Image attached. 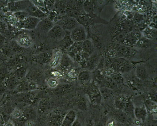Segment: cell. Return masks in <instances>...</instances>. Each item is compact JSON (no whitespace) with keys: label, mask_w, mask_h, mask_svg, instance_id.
I'll list each match as a JSON object with an SVG mask.
<instances>
[{"label":"cell","mask_w":157,"mask_h":126,"mask_svg":"<svg viewBox=\"0 0 157 126\" xmlns=\"http://www.w3.org/2000/svg\"><path fill=\"white\" fill-rule=\"evenodd\" d=\"M104 87L110 89L113 91L117 90L118 86L110 76L105 77L103 83Z\"/></svg>","instance_id":"25"},{"label":"cell","mask_w":157,"mask_h":126,"mask_svg":"<svg viewBox=\"0 0 157 126\" xmlns=\"http://www.w3.org/2000/svg\"><path fill=\"white\" fill-rule=\"evenodd\" d=\"M30 1H12L8 3V9L10 12L14 13L20 11H26Z\"/></svg>","instance_id":"7"},{"label":"cell","mask_w":157,"mask_h":126,"mask_svg":"<svg viewBox=\"0 0 157 126\" xmlns=\"http://www.w3.org/2000/svg\"><path fill=\"white\" fill-rule=\"evenodd\" d=\"M41 19L29 16L22 21H17L18 27L26 30H33L37 28Z\"/></svg>","instance_id":"5"},{"label":"cell","mask_w":157,"mask_h":126,"mask_svg":"<svg viewBox=\"0 0 157 126\" xmlns=\"http://www.w3.org/2000/svg\"><path fill=\"white\" fill-rule=\"evenodd\" d=\"M55 25L53 21L46 17L41 20L37 28L39 29L48 33L51 29Z\"/></svg>","instance_id":"18"},{"label":"cell","mask_w":157,"mask_h":126,"mask_svg":"<svg viewBox=\"0 0 157 126\" xmlns=\"http://www.w3.org/2000/svg\"><path fill=\"white\" fill-rule=\"evenodd\" d=\"M26 11L29 16L40 18V19H44L47 17V15L40 10L32 1H30Z\"/></svg>","instance_id":"9"},{"label":"cell","mask_w":157,"mask_h":126,"mask_svg":"<svg viewBox=\"0 0 157 126\" xmlns=\"http://www.w3.org/2000/svg\"><path fill=\"white\" fill-rule=\"evenodd\" d=\"M98 62V57L97 56H94V58L90 60L88 63L89 68L94 69V67L97 65Z\"/></svg>","instance_id":"38"},{"label":"cell","mask_w":157,"mask_h":126,"mask_svg":"<svg viewBox=\"0 0 157 126\" xmlns=\"http://www.w3.org/2000/svg\"></svg>","instance_id":"49"},{"label":"cell","mask_w":157,"mask_h":126,"mask_svg":"<svg viewBox=\"0 0 157 126\" xmlns=\"http://www.w3.org/2000/svg\"><path fill=\"white\" fill-rule=\"evenodd\" d=\"M1 45H0V48H1Z\"/></svg>","instance_id":"48"},{"label":"cell","mask_w":157,"mask_h":126,"mask_svg":"<svg viewBox=\"0 0 157 126\" xmlns=\"http://www.w3.org/2000/svg\"><path fill=\"white\" fill-rule=\"evenodd\" d=\"M48 87L51 88H55L59 85V81L57 79L52 78L49 79L47 82Z\"/></svg>","instance_id":"35"},{"label":"cell","mask_w":157,"mask_h":126,"mask_svg":"<svg viewBox=\"0 0 157 126\" xmlns=\"http://www.w3.org/2000/svg\"><path fill=\"white\" fill-rule=\"evenodd\" d=\"M49 37L55 41L63 40L66 36V31L58 24H55L48 32Z\"/></svg>","instance_id":"6"},{"label":"cell","mask_w":157,"mask_h":126,"mask_svg":"<svg viewBox=\"0 0 157 126\" xmlns=\"http://www.w3.org/2000/svg\"><path fill=\"white\" fill-rule=\"evenodd\" d=\"M70 36L72 41L83 42L87 40V30L83 26L80 25L70 32Z\"/></svg>","instance_id":"4"},{"label":"cell","mask_w":157,"mask_h":126,"mask_svg":"<svg viewBox=\"0 0 157 126\" xmlns=\"http://www.w3.org/2000/svg\"><path fill=\"white\" fill-rule=\"evenodd\" d=\"M4 81L0 83V95L3 94V93H4L5 90H6Z\"/></svg>","instance_id":"41"},{"label":"cell","mask_w":157,"mask_h":126,"mask_svg":"<svg viewBox=\"0 0 157 126\" xmlns=\"http://www.w3.org/2000/svg\"><path fill=\"white\" fill-rule=\"evenodd\" d=\"M90 72L87 71H84L79 74L78 79L82 83L85 84L90 80Z\"/></svg>","instance_id":"29"},{"label":"cell","mask_w":157,"mask_h":126,"mask_svg":"<svg viewBox=\"0 0 157 126\" xmlns=\"http://www.w3.org/2000/svg\"><path fill=\"white\" fill-rule=\"evenodd\" d=\"M13 14L17 21H22L29 16L26 11L17 12L13 13Z\"/></svg>","instance_id":"30"},{"label":"cell","mask_w":157,"mask_h":126,"mask_svg":"<svg viewBox=\"0 0 157 126\" xmlns=\"http://www.w3.org/2000/svg\"><path fill=\"white\" fill-rule=\"evenodd\" d=\"M109 54L111 58H132L137 53V51L131 47L124 46L119 43L111 44L109 48Z\"/></svg>","instance_id":"1"},{"label":"cell","mask_w":157,"mask_h":126,"mask_svg":"<svg viewBox=\"0 0 157 126\" xmlns=\"http://www.w3.org/2000/svg\"><path fill=\"white\" fill-rule=\"evenodd\" d=\"M148 112L144 105L141 106L135 107L134 110L135 119L143 122V124L148 116Z\"/></svg>","instance_id":"13"},{"label":"cell","mask_w":157,"mask_h":126,"mask_svg":"<svg viewBox=\"0 0 157 126\" xmlns=\"http://www.w3.org/2000/svg\"><path fill=\"white\" fill-rule=\"evenodd\" d=\"M150 41L146 38H140L136 44V46L141 48H148L149 46Z\"/></svg>","instance_id":"32"},{"label":"cell","mask_w":157,"mask_h":126,"mask_svg":"<svg viewBox=\"0 0 157 126\" xmlns=\"http://www.w3.org/2000/svg\"><path fill=\"white\" fill-rule=\"evenodd\" d=\"M78 107L81 110H84L86 107V102L84 101H81L78 104Z\"/></svg>","instance_id":"42"},{"label":"cell","mask_w":157,"mask_h":126,"mask_svg":"<svg viewBox=\"0 0 157 126\" xmlns=\"http://www.w3.org/2000/svg\"><path fill=\"white\" fill-rule=\"evenodd\" d=\"M99 90L102 98H104L105 100H108L113 95V90L106 87L102 86L99 89Z\"/></svg>","instance_id":"28"},{"label":"cell","mask_w":157,"mask_h":126,"mask_svg":"<svg viewBox=\"0 0 157 126\" xmlns=\"http://www.w3.org/2000/svg\"><path fill=\"white\" fill-rule=\"evenodd\" d=\"M18 81L17 79L13 74L7 77L4 81L6 90H12L16 89L19 84Z\"/></svg>","instance_id":"17"},{"label":"cell","mask_w":157,"mask_h":126,"mask_svg":"<svg viewBox=\"0 0 157 126\" xmlns=\"http://www.w3.org/2000/svg\"><path fill=\"white\" fill-rule=\"evenodd\" d=\"M129 86L134 90H138L142 88V81L140 80L136 75H131L127 78Z\"/></svg>","instance_id":"14"},{"label":"cell","mask_w":157,"mask_h":126,"mask_svg":"<svg viewBox=\"0 0 157 126\" xmlns=\"http://www.w3.org/2000/svg\"><path fill=\"white\" fill-rule=\"evenodd\" d=\"M8 27L6 23L0 21V34L3 35L6 34L7 31Z\"/></svg>","instance_id":"39"},{"label":"cell","mask_w":157,"mask_h":126,"mask_svg":"<svg viewBox=\"0 0 157 126\" xmlns=\"http://www.w3.org/2000/svg\"><path fill=\"white\" fill-rule=\"evenodd\" d=\"M82 44V48L86 53L90 54L94 50L93 44L90 40H86L84 41Z\"/></svg>","instance_id":"27"},{"label":"cell","mask_w":157,"mask_h":126,"mask_svg":"<svg viewBox=\"0 0 157 126\" xmlns=\"http://www.w3.org/2000/svg\"><path fill=\"white\" fill-rule=\"evenodd\" d=\"M86 126H94L92 120L90 119H88L86 123Z\"/></svg>","instance_id":"44"},{"label":"cell","mask_w":157,"mask_h":126,"mask_svg":"<svg viewBox=\"0 0 157 126\" xmlns=\"http://www.w3.org/2000/svg\"><path fill=\"white\" fill-rule=\"evenodd\" d=\"M89 95L92 103L95 105H98L101 103L102 100V97L101 96L99 89L97 86H94L92 87L89 92Z\"/></svg>","instance_id":"15"},{"label":"cell","mask_w":157,"mask_h":126,"mask_svg":"<svg viewBox=\"0 0 157 126\" xmlns=\"http://www.w3.org/2000/svg\"><path fill=\"white\" fill-rule=\"evenodd\" d=\"M128 100L123 96H119L115 99L114 105L117 110H123Z\"/></svg>","instance_id":"24"},{"label":"cell","mask_w":157,"mask_h":126,"mask_svg":"<svg viewBox=\"0 0 157 126\" xmlns=\"http://www.w3.org/2000/svg\"><path fill=\"white\" fill-rule=\"evenodd\" d=\"M148 100L157 103V93L156 92H152L148 94Z\"/></svg>","instance_id":"40"},{"label":"cell","mask_w":157,"mask_h":126,"mask_svg":"<svg viewBox=\"0 0 157 126\" xmlns=\"http://www.w3.org/2000/svg\"><path fill=\"white\" fill-rule=\"evenodd\" d=\"M82 9L86 14L90 16H97L96 1H84Z\"/></svg>","instance_id":"11"},{"label":"cell","mask_w":157,"mask_h":126,"mask_svg":"<svg viewBox=\"0 0 157 126\" xmlns=\"http://www.w3.org/2000/svg\"><path fill=\"white\" fill-rule=\"evenodd\" d=\"M135 107L133 102L130 99H128L123 111H124L130 118L134 119Z\"/></svg>","instance_id":"21"},{"label":"cell","mask_w":157,"mask_h":126,"mask_svg":"<svg viewBox=\"0 0 157 126\" xmlns=\"http://www.w3.org/2000/svg\"><path fill=\"white\" fill-rule=\"evenodd\" d=\"M116 122L114 119H110L108 120L105 126H116Z\"/></svg>","instance_id":"43"},{"label":"cell","mask_w":157,"mask_h":126,"mask_svg":"<svg viewBox=\"0 0 157 126\" xmlns=\"http://www.w3.org/2000/svg\"><path fill=\"white\" fill-rule=\"evenodd\" d=\"M135 75L142 81L148 78V73L146 67L142 64H138L136 67Z\"/></svg>","instance_id":"19"},{"label":"cell","mask_w":157,"mask_h":126,"mask_svg":"<svg viewBox=\"0 0 157 126\" xmlns=\"http://www.w3.org/2000/svg\"><path fill=\"white\" fill-rule=\"evenodd\" d=\"M8 75H0V83L3 82L6 79Z\"/></svg>","instance_id":"46"},{"label":"cell","mask_w":157,"mask_h":126,"mask_svg":"<svg viewBox=\"0 0 157 126\" xmlns=\"http://www.w3.org/2000/svg\"><path fill=\"white\" fill-rule=\"evenodd\" d=\"M55 1H44L45 8L48 11H52L54 9L55 6Z\"/></svg>","instance_id":"37"},{"label":"cell","mask_w":157,"mask_h":126,"mask_svg":"<svg viewBox=\"0 0 157 126\" xmlns=\"http://www.w3.org/2000/svg\"><path fill=\"white\" fill-rule=\"evenodd\" d=\"M77 119L75 111L71 110L67 113L62 121L61 126H72Z\"/></svg>","instance_id":"16"},{"label":"cell","mask_w":157,"mask_h":126,"mask_svg":"<svg viewBox=\"0 0 157 126\" xmlns=\"http://www.w3.org/2000/svg\"><path fill=\"white\" fill-rule=\"evenodd\" d=\"M57 24L59 25L65 31L70 32L80 25L75 18L67 15L62 16Z\"/></svg>","instance_id":"3"},{"label":"cell","mask_w":157,"mask_h":126,"mask_svg":"<svg viewBox=\"0 0 157 126\" xmlns=\"http://www.w3.org/2000/svg\"><path fill=\"white\" fill-rule=\"evenodd\" d=\"M109 60L111 68L118 73H129L134 67V65L126 58H111Z\"/></svg>","instance_id":"2"},{"label":"cell","mask_w":157,"mask_h":126,"mask_svg":"<svg viewBox=\"0 0 157 126\" xmlns=\"http://www.w3.org/2000/svg\"><path fill=\"white\" fill-rule=\"evenodd\" d=\"M144 126H156L157 122L151 116H147L144 123Z\"/></svg>","instance_id":"33"},{"label":"cell","mask_w":157,"mask_h":126,"mask_svg":"<svg viewBox=\"0 0 157 126\" xmlns=\"http://www.w3.org/2000/svg\"><path fill=\"white\" fill-rule=\"evenodd\" d=\"M48 53L40 54L38 55L36 58V59L40 63H43L48 61Z\"/></svg>","instance_id":"36"},{"label":"cell","mask_w":157,"mask_h":126,"mask_svg":"<svg viewBox=\"0 0 157 126\" xmlns=\"http://www.w3.org/2000/svg\"><path fill=\"white\" fill-rule=\"evenodd\" d=\"M5 126H15V125L13 121L9 120L6 123Z\"/></svg>","instance_id":"45"},{"label":"cell","mask_w":157,"mask_h":126,"mask_svg":"<svg viewBox=\"0 0 157 126\" xmlns=\"http://www.w3.org/2000/svg\"><path fill=\"white\" fill-rule=\"evenodd\" d=\"M62 58V52L60 50H56L52 53L50 65L52 68H55L60 64Z\"/></svg>","instance_id":"20"},{"label":"cell","mask_w":157,"mask_h":126,"mask_svg":"<svg viewBox=\"0 0 157 126\" xmlns=\"http://www.w3.org/2000/svg\"><path fill=\"white\" fill-rule=\"evenodd\" d=\"M144 106L148 113H154L157 112V103L146 99L144 102Z\"/></svg>","instance_id":"26"},{"label":"cell","mask_w":157,"mask_h":126,"mask_svg":"<svg viewBox=\"0 0 157 126\" xmlns=\"http://www.w3.org/2000/svg\"><path fill=\"white\" fill-rule=\"evenodd\" d=\"M115 82L117 83L118 86L123 85L124 82V79L123 77L119 73H114L109 75Z\"/></svg>","instance_id":"31"},{"label":"cell","mask_w":157,"mask_h":126,"mask_svg":"<svg viewBox=\"0 0 157 126\" xmlns=\"http://www.w3.org/2000/svg\"><path fill=\"white\" fill-rule=\"evenodd\" d=\"M95 126H105L102 122H100L97 124Z\"/></svg>","instance_id":"47"},{"label":"cell","mask_w":157,"mask_h":126,"mask_svg":"<svg viewBox=\"0 0 157 126\" xmlns=\"http://www.w3.org/2000/svg\"><path fill=\"white\" fill-rule=\"evenodd\" d=\"M141 38L139 33L131 32L128 33L123 45L128 47L134 46Z\"/></svg>","instance_id":"12"},{"label":"cell","mask_w":157,"mask_h":126,"mask_svg":"<svg viewBox=\"0 0 157 126\" xmlns=\"http://www.w3.org/2000/svg\"><path fill=\"white\" fill-rule=\"evenodd\" d=\"M26 69L23 65L21 64L17 65L14 67V71L12 74L16 77L18 80L23 78L26 75Z\"/></svg>","instance_id":"23"},{"label":"cell","mask_w":157,"mask_h":126,"mask_svg":"<svg viewBox=\"0 0 157 126\" xmlns=\"http://www.w3.org/2000/svg\"><path fill=\"white\" fill-rule=\"evenodd\" d=\"M115 115L116 120L120 123L125 125L129 124L130 117L122 110H117Z\"/></svg>","instance_id":"22"},{"label":"cell","mask_w":157,"mask_h":126,"mask_svg":"<svg viewBox=\"0 0 157 126\" xmlns=\"http://www.w3.org/2000/svg\"><path fill=\"white\" fill-rule=\"evenodd\" d=\"M22 111L18 108H15L12 112V116L13 118L18 119L21 118L23 115Z\"/></svg>","instance_id":"34"},{"label":"cell","mask_w":157,"mask_h":126,"mask_svg":"<svg viewBox=\"0 0 157 126\" xmlns=\"http://www.w3.org/2000/svg\"><path fill=\"white\" fill-rule=\"evenodd\" d=\"M18 46L24 48H29L33 46V41L31 36L26 33H21L17 36L15 40Z\"/></svg>","instance_id":"8"},{"label":"cell","mask_w":157,"mask_h":126,"mask_svg":"<svg viewBox=\"0 0 157 126\" xmlns=\"http://www.w3.org/2000/svg\"><path fill=\"white\" fill-rule=\"evenodd\" d=\"M129 32L124 29L121 26L118 27L113 33V39L117 43L123 45Z\"/></svg>","instance_id":"10"}]
</instances>
